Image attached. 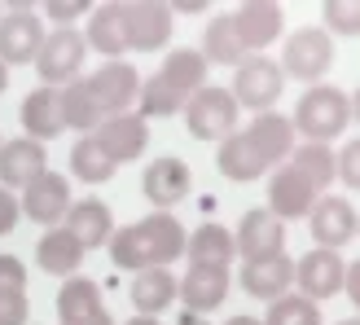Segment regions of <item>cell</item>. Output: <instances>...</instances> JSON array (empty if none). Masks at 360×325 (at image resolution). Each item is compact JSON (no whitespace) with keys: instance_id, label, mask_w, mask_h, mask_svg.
<instances>
[{"instance_id":"obj_39","label":"cell","mask_w":360,"mask_h":325,"mask_svg":"<svg viewBox=\"0 0 360 325\" xmlns=\"http://www.w3.org/2000/svg\"><path fill=\"white\" fill-rule=\"evenodd\" d=\"M27 321V295H0V325H22Z\"/></svg>"},{"instance_id":"obj_34","label":"cell","mask_w":360,"mask_h":325,"mask_svg":"<svg viewBox=\"0 0 360 325\" xmlns=\"http://www.w3.org/2000/svg\"><path fill=\"white\" fill-rule=\"evenodd\" d=\"M101 286L88 281V277H70L62 291H58V317L62 321H79V317H93L101 312Z\"/></svg>"},{"instance_id":"obj_28","label":"cell","mask_w":360,"mask_h":325,"mask_svg":"<svg viewBox=\"0 0 360 325\" xmlns=\"http://www.w3.org/2000/svg\"><path fill=\"white\" fill-rule=\"evenodd\" d=\"M101 119L105 115H101V106L93 97V88H88V79H70L62 88V123L75 128V132H84V136H93Z\"/></svg>"},{"instance_id":"obj_25","label":"cell","mask_w":360,"mask_h":325,"mask_svg":"<svg viewBox=\"0 0 360 325\" xmlns=\"http://www.w3.org/2000/svg\"><path fill=\"white\" fill-rule=\"evenodd\" d=\"M290 281H295V264L290 255H277V260H259V264H246L242 268V286H246V295H255V299H281L285 291H290Z\"/></svg>"},{"instance_id":"obj_10","label":"cell","mask_w":360,"mask_h":325,"mask_svg":"<svg viewBox=\"0 0 360 325\" xmlns=\"http://www.w3.org/2000/svg\"><path fill=\"white\" fill-rule=\"evenodd\" d=\"M40 44H44V27H40V13L35 9L13 5V9L0 13V62L5 66L35 62Z\"/></svg>"},{"instance_id":"obj_17","label":"cell","mask_w":360,"mask_h":325,"mask_svg":"<svg viewBox=\"0 0 360 325\" xmlns=\"http://www.w3.org/2000/svg\"><path fill=\"white\" fill-rule=\"evenodd\" d=\"M22 211L31 215L35 224H44V229L62 224L66 211H70V185H66V176H58V172L35 176L31 185H27V193H22Z\"/></svg>"},{"instance_id":"obj_1","label":"cell","mask_w":360,"mask_h":325,"mask_svg":"<svg viewBox=\"0 0 360 325\" xmlns=\"http://www.w3.org/2000/svg\"><path fill=\"white\" fill-rule=\"evenodd\" d=\"M110 260L119 268H167L172 260L185 255V224L167 211H154L146 220H136L128 229H119L110 242Z\"/></svg>"},{"instance_id":"obj_6","label":"cell","mask_w":360,"mask_h":325,"mask_svg":"<svg viewBox=\"0 0 360 325\" xmlns=\"http://www.w3.org/2000/svg\"><path fill=\"white\" fill-rule=\"evenodd\" d=\"M281 88H285V75L273 58H259L255 53V58L238 62V75H233V101H238V110L246 106L255 115H268L273 101L281 97Z\"/></svg>"},{"instance_id":"obj_44","label":"cell","mask_w":360,"mask_h":325,"mask_svg":"<svg viewBox=\"0 0 360 325\" xmlns=\"http://www.w3.org/2000/svg\"><path fill=\"white\" fill-rule=\"evenodd\" d=\"M176 325H207V317H193V312H185V317H180Z\"/></svg>"},{"instance_id":"obj_24","label":"cell","mask_w":360,"mask_h":325,"mask_svg":"<svg viewBox=\"0 0 360 325\" xmlns=\"http://www.w3.org/2000/svg\"><path fill=\"white\" fill-rule=\"evenodd\" d=\"M88 49L105 53V62H119V53H128V23H123V5H101L88 18Z\"/></svg>"},{"instance_id":"obj_48","label":"cell","mask_w":360,"mask_h":325,"mask_svg":"<svg viewBox=\"0 0 360 325\" xmlns=\"http://www.w3.org/2000/svg\"><path fill=\"white\" fill-rule=\"evenodd\" d=\"M338 325H360V321H338Z\"/></svg>"},{"instance_id":"obj_14","label":"cell","mask_w":360,"mask_h":325,"mask_svg":"<svg viewBox=\"0 0 360 325\" xmlns=\"http://www.w3.org/2000/svg\"><path fill=\"white\" fill-rule=\"evenodd\" d=\"M308 224H312V238L321 250H338V246H347L356 238V211L347 198H316V207L308 211Z\"/></svg>"},{"instance_id":"obj_9","label":"cell","mask_w":360,"mask_h":325,"mask_svg":"<svg viewBox=\"0 0 360 325\" xmlns=\"http://www.w3.org/2000/svg\"><path fill=\"white\" fill-rule=\"evenodd\" d=\"M233 250H238L246 264L277 260V255H285V224L277 220L273 211H264V207L246 211L238 233H233Z\"/></svg>"},{"instance_id":"obj_27","label":"cell","mask_w":360,"mask_h":325,"mask_svg":"<svg viewBox=\"0 0 360 325\" xmlns=\"http://www.w3.org/2000/svg\"><path fill=\"white\" fill-rule=\"evenodd\" d=\"M215 167H220V176L238 180V185H246V180H255V176H264V172H268L264 162H259V154L250 150V141L242 136V128H238V132H229V136L220 141V154H215Z\"/></svg>"},{"instance_id":"obj_7","label":"cell","mask_w":360,"mask_h":325,"mask_svg":"<svg viewBox=\"0 0 360 325\" xmlns=\"http://www.w3.org/2000/svg\"><path fill=\"white\" fill-rule=\"evenodd\" d=\"M84 35L75 27H58V31H49L44 35V44L40 53H35V70H40V79L44 88H58V84H70V79H79V66H84Z\"/></svg>"},{"instance_id":"obj_49","label":"cell","mask_w":360,"mask_h":325,"mask_svg":"<svg viewBox=\"0 0 360 325\" xmlns=\"http://www.w3.org/2000/svg\"><path fill=\"white\" fill-rule=\"evenodd\" d=\"M0 13H5V9H0Z\"/></svg>"},{"instance_id":"obj_18","label":"cell","mask_w":360,"mask_h":325,"mask_svg":"<svg viewBox=\"0 0 360 325\" xmlns=\"http://www.w3.org/2000/svg\"><path fill=\"white\" fill-rule=\"evenodd\" d=\"M242 136L250 141V150L259 154L264 167H281L285 158H290L295 150V128H290V119L285 115H255V123L250 128H242Z\"/></svg>"},{"instance_id":"obj_15","label":"cell","mask_w":360,"mask_h":325,"mask_svg":"<svg viewBox=\"0 0 360 325\" xmlns=\"http://www.w3.org/2000/svg\"><path fill=\"white\" fill-rule=\"evenodd\" d=\"M316 189L303 180L290 162H281V167L273 172V185H268V207L264 211H273L277 220L285 224V220H299V215H308L312 207H316Z\"/></svg>"},{"instance_id":"obj_42","label":"cell","mask_w":360,"mask_h":325,"mask_svg":"<svg viewBox=\"0 0 360 325\" xmlns=\"http://www.w3.org/2000/svg\"><path fill=\"white\" fill-rule=\"evenodd\" d=\"M62 325H115V321H110V312L101 308V312H93V317H79V321H62Z\"/></svg>"},{"instance_id":"obj_5","label":"cell","mask_w":360,"mask_h":325,"mask_svg":"<svg viewBox=\"0 0 360 325\" xmlns=\"http://www.w3.org/2000/svg\"><path fill=\"white\" fill-rule=\"evenodd\" d=\"M185 128L198 141H224L229 132H238V101H233V93L202 84L185 101Z\"/></svg>"},{"instance_id":"obj_47","label":"cell","mask_w":360,"mask_h":325,"mask_svg":"<svg viewBox=\"0 0 360 325\" xmlns=\"http://www.w3.org/2000/svg\"><path fill=\"white\" fill-rule=\"evenodd\" d=\"M5 84H9V66L0 62V93H5Z\"/></svg>"},{"instance_id":"obj_23","label":"cell","mask_w":360,"mask_h":325,"mask_svg":"<svg viewBox=\"0 0 360 325\" xmlns=\"http://www.w3.org/2000/svg\"><path fill=\"white\" fill-rule=\"evenodd\" d=\"M22 128L31 141H53L58 132H66L62 123V88H35V93L22 101Z\"/></svg>"},{"instance_id":"obj_4","label":"cell","mask_w":360,"mask_h":325,"mask_svg":"<svg viewBox=\"0 0 360 325\" xmlns=\"http://www.w3.org/2000/svg\"><path fill=\"white\" fill-rule=\"evenodd\" d=\"M334 35L326 27H299L281 49V75L303 79V84H321V75L334 66Z\"/></svg>"},{"instance_id":"obj_40","label":"cell","mask_w":360,"mask_h":325,"mask_svg":"<svg viewBox=\"0 0 360 325\" xmlns=\"http://www.w3.org/2000/svg\"><path fill=\"white\" fill-rule=\"evenodd\" d=\"M44 13H49V18H58L62 27H70V18H84V13H88V5H84V0H49Z\"/></svg>"},{"instance_id":"obj_31","label":"cell","mask_w":360,"mask_h":325,"mask_svg":"<svg viewBox=\"0 0 360 325\" xmlns=\"http://www.w3.org/2000/svg\"><path fill=\"white\" fill-rule=\"evenodd\" d=\"M285 162H290V167L308 180L321 198H326V189L334 185V150L330 146H312V141H303V146L290 150V158H285Z\"/></svg>"},{"instance_id":"obj_32","label":"cell","mask_w":360,"mask_h":325,"mask_svg":"<svg viewBox=\"0 0 360 325\" xmlns=\"http://www.w3.org/2000/svg\"><path fill=\"white\" fill-rule=\"evenodd\" d=\"M202 58H207V66L211 62L215 66H238V62H246V49L238 44V31H233V18L229 13H220V18H211V23H207Z\"/></svg>"},{"instance_id":"obj_22","label":"cell","mask_w":360,"mask_h":325,"mask_svg":"<svg viewBox=\"0 0 360 325\" xmlns=\"http://www.w3.org/2000/svg\"><path fill=\"white\" fill-rule=\"evenodd\" d=\"M189 185H193V176H189V167L180 158H154L150 167H146V176H141V189H146V198L154 207H176L180 198L189 193Z\"/></svg>"},{"instance_id":"obj_11","label":"cell","mask_w":360,"mask_h":325,"mask_svg":"<svg viewBox=\"0 0 360 325\" xmlns=\"http://www.w3.org/2000/svg\"><path fill=\"white\" fill-rule=\"evenodd\" d=\"M343 273H347V260L338 250H308L299 264H295V281H299V295L303 299H334L343 291Z\"/></svg>"},{"instance_id":"obj_30","label":"cell","mask_w":360,"mask_h":325,"mask_svg":"<svg viewBox=\"0 0 360 325\" xmlns=\"http://www.w3.org/2000/svg\"><path fill=\"white\" fill-rule=\"evenodd\" d=\"M185 250H189V264H207V268H229V260L238 255L233 250V233L220 224L193 229V238H185Z\"/></svg>"},{"instance_id":"obj_21","label":"cell","mask_w":360,"mask_h":325,"mask_svg":"<svg viewBox=\"0 0 360 325\" xmlns=\"http://www.w3.org/2000/svg\"><path fill=\"white\" fill-rule=\"evenodd\" d=\"M62 229L75 238L84 250H93V246H105L115 238V220H110V207L101 203V198H84V203H70L66 211V220Z\"/></svg>"},{"instance_id":"obj_45","label":"cell","mask_w":360,"mask_h":325,"mask_svg":"<svg viewBox=\"0 0 360 325\" xmlns=\"http://www.w3.org/2000/svg\"><path fill=\"white\" fill-rule=\"evenodd\" d=\"M224 325H264V321H255V317H229Z\"/></svg>"},{"instance_id":"obj_26","label":"cell","mask_w":360,"mask_h":325,"mask_svg":"<svg viewBox=\"0 0 360 325\" xmlns=\"http://www.w3.org/2000/svg\"><path fill=\"white\" fill-rule=\"evenodd\" d=\"M132 303L141 317H158L167 303H176V277L167 268H141L132 277Z\"/></svg>"},{"instance_id":"obj_29","label":"cell","mask_w":360,"mask_h":325,"mask_svg":"<svg viewBox=\"0 0 360 325\" xmlns=\"http://www.w3.org/2000/svg\"><path fill=\"white\" fill-rule=\"evenodd\" d=\"M35 260H40V268L44 273H58V277H70L79 268V260H84V246L70 238L66 229H49L44 238H40V246H35Z\"/></svg>"},{"instance_id":"obj_8","label":"cell","mask_w":360,"mask_h":325,"mask_svg":"<svg viewBox=\"0 0 360 325\" xmlns=\"http://www.w3.org/2000/svg\"><path fill=\"white\" fill-rule=\"evenodd\" d=\"M88 88H93V97L101 106V115H132V106L141 97V75L132 62H101L93 75H88Z\"/></svg>"},{"instance_id":"obj_20","label":"cell","mask_w":360,"mask_h":325,"mask_svg":"<svg viewBox=\"0 0 360 325\" xmlns=\"http://www.w3.org/2000/svg\"><path fill=\"white\" fill-rule=\"evenodd\" d=\"M176 295L185 299V308L193 317H202L211 308H220L229 295V268H207V264H189L185 281H176Z\"/></svg>"},{"instance_id":"obj_41","label":"cell","mask_w":360,"mask_h":325,"mask_svg":"<svg viewBox=\"0 0 360 325\" xmlns=\"http://www.w3.org/2000/svg\"><path fill=\"white\" fill-rule=\"evenodd\" d=\"M18 211H22V207H18V198L9 189H0V233H9L18 224Z\"/></svg>"},{"instance_id":"obj_19","label":"cell","mask_w":360,"mask_h":325,"mask_svg":"<svg viewBox=\"0 0 360 325\" xmlns=\"http://www.w3.org/2000/svg\"><path fill=\"white\" fill-rule=\"evenodd\" d=\"M49 162H44V146L31 136H18L0 146V189H27L35 176H44Z\"/></svg>"},{"instance_id":"obj_16","label":"cell","mask_w":360,"mask_h":325,"mask_svg":"<svg viewBox=\"0 0 360 325\" xmlns=\"http://www.w3.org/2000/svg\"><path fill=\"white\" fill-rule=\"evenodd\" d=\"M97 146L110 154V162L119 167V162H132V158H141L146 154V141H150V132H146V119L141 115H110V119H101L97 123Z\"/></svg>"},{"instance_id":"obj_35","label":"cell","mask_w":360,"mask_h":325,"mask_svg":"<svg viewBox=\"0 0 360 325\" xmlns=\"http://www.w3.org/2000/svg\"><path fill=\"white\" fill-rule=\"evenodd\" d=\"M264 325H321V308L303 295H281L268 303Z\"/></svg>"},{"instance_id":"obj_3","label":"cell","mask_w":360,"mask_h":325,"mask_svg":"<svg viewBox=\"0 0 360 325\" xmlns=\"http://www.w3.org/2000/svg\"><path fill=\"white\" fill-rule=\"evenodd\" d=\"M347 123H352V97L343 88H334V84H316V88H308V93L299 97L290 128L303 132L312 146H330Z\"/></svg>"},{"instance_id":"obj_2","label":"cell","mask_w":360,"mask_h":325,"mask_svg":"<svg viewBox=\"0 0 360 325\" xmlns=\"http://www.w3.org/2000/svg\"><path fill=\"white\" fill-rule=\"evenodd\" d=\"M207 84V58L198 49H172L163 66L141 84V119H167V115H180L185 101Z\"/></svg>"},{"instance_id":"obj_46","label":"cell","mask_w":360,"mask_h":325,"mask_svg":"<svg viewBox=\"0 0 360 325\" xmlns=\"http://www.w3.org/2000/svg\"><path fill=\"white\" fill-rule=\"evenodd\" d=\"M128 325H158V317H132Z\"/></svg>"},{"instance_id":"obj_33","label":"cell","mask_w":360,"mask_h":325,"mask_svg":"<svg viewBox=\"0 0 360 325\" xmlns=\"http://www.w3.org/2000/svg\"><path fill=\"white\" fill-rule=\"evenodd\" d=\"M70 176H79L84 185H105L115 176V162L97 146V136H79L75 150H70Z\"/></svg>"},{"instance_id":"obj_38","label":"cell","mask_w":360,"mask_h":325,"mask_svg":"<svg viewBox=\"0 0 360 325\" xmlns=\"http://www.w3.org/2000/svg\"><path fill=\"white\" fill-rule=\"evenodd\" d=\"M27 291V268L13 255H0V295H22Z\"/></svg>"},{"instance_id":"obj_37","label":"cell","mask_w":360,"mask_h":325,"mask_svg":"<svg viewBox=\"0 0 360 325\" xmlns=\"http://www.w3.org/2000/svg\"><path fill=\"white\" fill-rule=\"evenodd\" d=\"M334 176L343 180L347 189L360 185V141H347V146L334 154Z\"/></svg>"},{"instance_id":"obj_12","label":"cell","mask_w":360,"mask_h":325,"mask_svg":"<svg viewBox=\"0 0 360 325\" xmlns=\"http://www.w3.org/2000/svg\"><path fill=\"white\" fill-rule=\"evenodd\" d=\"M123 23H128V49L154 53L172 40V9L158 0H132L123 5Z\"/></svg>"},{"instance_id":"obj_43","label":"cell","mask_w":360,"mask_h":325,"mask_svg":"<svg viewBox=\"0 0 360 325\" xmlns=\"http://www.w3.org/2000/svg\"><path fill=\"white\" fill-rule=\"evenodd\" d=\"M172 13H202L207 5H202V0H180V5H167Z\"/></svg>"},{"instance_id":"obj_13","label":"cell","mask_w":360,"mask_h":325,"mask_svg":"<svg viewBox=\"0 0 360 325\" xmlns=\"http://www.w3.org/2000/svg\"><path fill=\"white\" fill-rule=\"evenodd\" d=\"M229 18H233V31H238V44L246 49V58H255L259 49L273 44L281 35V23H285L281 5H268V0H246V5Z\"/></svg>"},{"instance_id":"obj_36","label":"cell","mask_w":360,"mask_h":325,"mask_svg":"<svg viewBox=\"0 0 360 325\" xmlns=\"http://www.w3.org/2000/svg\"><path fill=\"white\" fill-rule=\"evenodd\" d=\"M321 18H326V31H338V35L360 31V5L356 0H330V5L321 9Z\"/></svg>"}]
</instances>
